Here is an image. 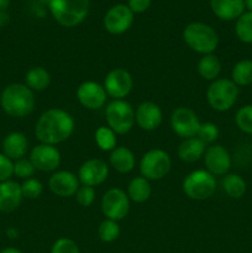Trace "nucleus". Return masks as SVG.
<instances>
[{
  "label": "nucleus",
  "instance_id": "1",
  "mask_svg": "<svg viewBox=\"0 0 252 253\" xmlns=\"http://www.w3.org/2000/svg\"><path fill=\"white\" fill-rule=\"evenodd\" d=\"M76 121L67 110L51 108L43 111L35 124V136L40 143L57 146L74 132Z\"/></svg>",
  "mask_w": 252,
  "mask_h": 253
},
{
  "label": "nucleus",
  "instance_id": "2",
  "mask_svg": "<svg viewBox=\"0 0 252 253\" xmlns=\"http://www.w3.org/2000/svg\"><path fill=\"white\" fill-rule=\"evenodd\" d=\"M35 93L22 83H11L2 89L0 94V106L6 115L22 119L35 110Z\"/></svg>",
  "mask_w": 252,
  "mask_h": 253
},
{
  "label": "nucleus",
  "instance_id": "3",
  "mask_svg": "<svg viewBox=\"0 0 252 253\" xmlns=\"http://www.w3.org/2000/svg\"><path fill=\"white\" fill-rule=\"evenodd\" d=\"M182 36L185 44L202 56L214 53L219 46V35L214 27L205 22H190L184 27Z\"/></svg>",
  "mask_w": 252,
  "mask_h": 253
},
{
  "label": "nucleus",
  "instance_id": "4",
  "mask_svg": "<svg viewBox=\"0 0 252 253\" xmlns=\"http://www.w3.org/2000/svg\"><path fill=\"white\" fill-rule=\"evenodd\" d=\"M89 0H49L48 9L53 19L63 27H76L88 16Z\"/></svg>",
  "mask_w": 252,
  "mask_h": 253
},
{
  "label": "nucleus",
  "instance_id": "5",
  "mask_svg": "<svg viewBox=\"0 0 252 253\" xmlns=\"http://www.w3.org/2000/svg\"><path fill=\"white\" fill-rule=\"evenodd\" d=\"M240 94V88L227 78H217L210 82L207 89V100L210 108L215 111L230 110L237 101Z\"/></svg>",
  "mask_w": 252,
  "mask_h": 253
},
{
  "label": "nucleus",
  "instance_id": "6",
  "mask_svg": "<svg viewBox=\"0 0 252 253\" xmlns=\"http://www.w3.org/2000/svg\"><path fill=\"white\" fill-rule=\"evenodd\" d=\"M216 178L207 169H195L184 177L182 189L189 199L202 200L209 199L216 192Z\"/></svg>",
  "mask_w": 252,
  "mask_h": 253
},
{
  "label": "nucleus",
  "instance_id": "7",
  "mask_svg": "<svg viewBox=\"0 0 252 253\" xmlns=\"http://www.w3.org/2000/svg\"><path fill=\"white\" fill-rule=\"evenodd\" d=\"M106 126L116 135H125L135 126V109L125 99L113 100L105 108Z\"/></svg>",
  "mask_w": 252,
  "mask_h": 253
},
{
  "label": "nucleus",
  "instance_id": "8",
  "mask_svg": "<svg viewBox=\"0 0 252 253\" xmlns=\"http://www.w3.org/2000/svg\"><path fill=\"white\" fill-rule=\"evenodd\" d=\"M170 167H172L170 156L161 148L148 150L147 152L143 153L138 163L141 175L150 182L163 179L169 173Z\"/></svg>",
  "mask_w": 252,
  "mask_h": 253
},
{
  "label": "nucleus",
  "instance_id": "9",
  "mask_svg": "<svg viewBox=\"0 0 252 253\" xmlns=\"http://www.w3.org/2000/svg\"><path fill=\"white\" fill-rule=\"evenodd\" d=\"M130 204L131 200L126 190L121 188H111L106 190L101 198V212L105 219L120 221L127 216L130 211Z\"/></svg>",
  "mask_w": 252,
  "mask_h": 253
},
{
  "label": "nucleus",
  "instance_id": "10",
  "mask_svg": "<svg viewBox=\"0 0 252 253\" xmlns=\"http://www.w3.org/2000/svg\"><path fill=\"white\" fill-rule=\"evenodd\" d=\"M199 118L193 109L187 106H179L174 109L170 115V127L173 132L182 140L195 137L200 126Z\"/></svg>",
  "mask_w": 252,
  "mask_h": 253
},
{
  "label": "nucleus",
  "instance_id": "11",
  "mask_svg": "<svg viewBox=\"0 0 252 253\" xmlns=\"http://www.w3.org/2000/svg\"><path fill=\"white\" fill-rule=\"evenodd\" d=\"M103 86L108 96L114 100L125 99L132 90V76L125 68H114L105 76Z\"/></svg>",
  "mask_w": 252,
  "mask_h": 253
},
{
  "label": "nucleus",
  "instance_id": "12",
  "mask_svg": "<svg viewBox=\"0 0 252 253\" xmlns=\"http://www.w3.org/2000/svg\"><path fill=\"white\" fill-rule=\"evenodd\" d=\"M135 14L125 4H116L111 6L104 15V29L111 35H123L131 29Z\"/></svg>",
  "mask_w": 252,
  "mask_h": 253
},
{
  "label": "nucleus",
  "instance_id": "13",
  "mask_svg": "<svg viewBox=\"0 0 252 253\" xmlns=\"http://www.w3.org/2000/svg\"><path fill=\"white\" fill-rule=\"evenodd\" d=\"M29 160L36 170L41 172H56L61 165L62 156L56 146L39 143L30 151Z\"/></svg>",
  "mask_w": 252,
  "mask_h": 253
},
{
  "label": "nucleus",
  "instance_id": "14",
  "mask_svg": "<svg viewBox=\"0 0 252 253\" xmlns=\"http://www.w3.org/2000/svg\"><path fill=\"white\" fill-rule=\"evenodd\" d=\"M76 94L79 104L88 110H99L105 105L108 99L103 84L94 81H85L79 84Z\"/></svg>",
  "mask_w": 252,
  "mask_h": 253
},
{
  "label": "nucleus",
  "instance_id": "15",
  "mask_svg": "<svg viewBox=\"0 0 252 253\" xmlns=\"http://www.w3.org/2000/svg\"><path fill=\"white\" fill-rule=\"evenodd\" d=\"M203 160H204L205 169L211 173L214 177L227 174L232 166L230 152L224 146L217 145V143L207 147Z\"/></svg>",
  "mask_w": 252,
  "mask_h": 253
},
{
  "label": "nucleus",
  "instance_id": "16",
  "mask_svg": "<svg viewBox=\"0 0 252 253\" xmlns=\"http://www.w3.org/2000/svg\"><path fill=\"white\" fill-rule=\"evenodd\" d=\"M77 175L81 185L95 188L108 179L109 165L100 158H90L82 163Z\"/></svg>",
  "mask_w": 252,
  "mask_h": 253
},
{
  "label": "nucleus",
  "instance_id": "17",
  "mask_svg": "<svg viewBox=\"0 0 252 253\" xmlns=\"http://www.w3.org/2000/svg\"><path fill=\"white\" fill-rule=\"evenodd\" d=\"M81 187L78 175L71 170H56L48 179V188L54 195L61 198L74 197Z\"/></svg>",
  "mask_w": 252,
  "mask_h": 253
},
{
  "label": "nucleus",
  "instance_id": "18",
  "mask_svg": "<svg viewBox=\"0 0 252 253\" xmlns=\"http://www.w3.org/2000/svg\"><path fill=\"white\" fill-rule=\"evenodd\" d=\"M136 125L143 131L157 130L163 121V113L160 105L153 101H143L135 110Z\"/></svg>",
  "mask_w": 252,
  "mask_h": 253
},
{
  "label": "nucleus",
  "instance_id": "19",
  "mask_svg": "<svg viewBox=\"0 0 252 253\" xmlns=\"http://www.w3.org/2000/svg\"><path fill=\"white\" fill-rule=\"evenodd\" d=\"M22 192L21 184L16 180H5L0 183V211L11 212L21 204Z\"/></svg>",
  "mask_w": 252,
  "mask_h": 253
},
{
  "label": "nucleus",
  "instance_id": "20",
  "mask_svg": "<svg viewBox=\"0 0 252 253\" xmlns=\"http://www.w3.org/2000/svg\"><path fill=\"white\" fill-rule=\"evenodd\" d=\"M1 152L11 161L25 158L29 151V140L26 135L20 131H12L4 137L1 143Z\"/></svg>",
  "mask_w": 252,
  "mask_h": 253
},
{
  "label": "nucleus",
  "instance_id": "21",
  "mask_svg": "<svg viewBox=\"0 0 252 253\" xmlns=\"http://www.w3.org/2000/svg\"><path fill=\"white\" fill-rule=\"evenodd\" d=\"M210 7L215 16L222 21L237 20L245 12L244 0H210Z\"/></svg>",
  "mask_w": 252,
  "mask_h": 253
},
{
  "label": "nucleus",
  "instance_id": "22",
  "mask_svg": "<svg viewBox=\"0 0 252 253\" xmlns=\"http://www.w3.org/2000/svg\"><path fill=\"white\" fill-rule=\"evenodd\" d=\"M109 165L121 174L132 172L136 166V157L132 151L125 146H116L109 156Z\"/></svg>",
  "mask_w": 252,
  "mask_h": 253
},
{
  "label": "nucleus",
  "instance_id": "23",
  "mask_svg": "<svg viewBox=\"0 0 252 253\" xmlns=\"http://www.w3.org/2000/svg\"><path fill=\"white\" fill-rule=\"evenodd\" d=\"M205 150H207V146L195 136V137L182 140V142L178 146L177 155L182 162L194 163L204 157Z\"/></svg>",
  "mask_w": 252,
  "mask_h": 253
},
{
  "label": "nucleus",
  "instance_id": "24",
  "mask_svg": "<svg viewBox=\"0 0 252 253\" xmlns=\"http://www.w3.org/2000/svg\"><path fill=\"white\" fill-rule=\"evenodd\" d=\"M126 193H127L131 202L136 203V204L146 203L151 198V194H152L151 182L148 179H146L145 177H142V175L133 177L128 182Z\"/></svg>",
  "mask_w": 252,
  "mask_h": 253
},
{
  "label": "nucleus",
  "instance_id": "25",
  "mask_svg": "<svg viewBox=\"0 0 252 253\" xmlns=\"http://www.w3.org/2000/svg\"><path fill=\"white\" fill-rule=\"evenodd\" d=\"M25 84L34 93L35 91H43L51 84V74L44 67H32L25 74Z\"/></svg>",
  "mask_w": 252,
  "mask_h": 253
},
{
  "label": "nucleus",
  "instance_id": "26",
  "mask_svg": "<svg viewBox=\"0 0 252 253\" xmlns=\"http://www.w3.org/2000/svg\"><path fill=\"white\" fill-rule=\"evenodd\" d=\"M197 69L199 76L204 81L212 82L219 78V74L221 72V62L216 54H204L198 62Z\"/></svg>",
  "mask_w": 252,
  "mask_h": 253
},
{
  "label": "nucleus",
  "instance_id": "27",
  "mask_svg": "<svg viewBox=\"0 0 252 253\" xmlns=\"http://www.w3.org/2000/svg\"><path fill=\"white\" fill-rule=\"evenodd\" d=\"M224 192L232 199H240L247 192V183L244 178L236 173H227L221 180Z\"/></svg>",
  "mask_w": 252,
  "mask_h": 253
},
{
  "label": "nucleus",
  "instance_id": "28",
  "mask_svg": "<svg viewBox=\"0 0 252 253\" xmlns=\"http://www.w3.org/2000/svg\"><path fill=\"white\" fill-rule=\"evenodd\" d=\"M231 81L237 86H246L252 84V61L251 59H241L231 71Z\"/></svg>",
  "mask_w": 252,
  "mask_h": 253
},
{
  "label": "nucleus",
  "instance_id": "29",
  "mask_svg": "<svg viewBox=\"0 0 252 253\" xmlns=\"http://www.w3.org/2000/svg\"><path fill=\"white\" fill-rule=\"evenodd\" d=\"M116 133L109 126H99L94 133V140L99 150L103 152H111L118 146Z\"/></svg>",
  "mask_w": 252,
  "mask_h": 253
},
{
  "label": "nucleus",
  "instance_id": "30",
  "mask_svg": "<svg viewBox=\"0 0 252 253\" xmlns=\"http://www.w3.org/2000/svg\"><path fill=\"white\" fill-rule=\"evenodd\" d=\"M235 34L244 43H252V11H245L236 20Z\"/></svg>",
  "mask_w": 252,
  "mask_h": 253
},
{
  "label": "nucleus",
  "instance_id": "31",
  "mask_svg": "<svg viewBox=\"0 0 252 253\" xmlns=\"http://www.w3.org/2000/svg\"><path fill=\"white\" fill-rule=\"evenodd\" d=\"M120 225H119V221H115V220L104 219L98 227L99 239L105 244H111V242L116 241L120 236Z\"/></svg>",
  "mask_w": 252,
  "mask_h": 253
},
{
  "label": "nucleus",
  "instance_id": "32",
  "mask_svg": "<svg viewBox=\"0 0 252 253\" xmlns=\"http://www.w3.org/2000/svg\"><path fill=\"white\" fill-rule=\"evenodd\" d=\"M220 136V130L217 127L216 124L210 123V121H207V123H202L199 126V130H198L197 137L204 143L205 146H211L216 142V140Z\"/></svg>",
  "mask_w": 252,
  "mask_h": 253
},
{
  "label": "nucleus",
  "instance_id": "33",
  "mask_svg": "<svg viewBox=\"0 0 252 253\" xmlns=\"http://www.w3.org/2000/svg\"><path fill=\"white\" fill-rule=\"evenodd\" d=\"M235 124L242 132L252 135V104L244 105L236 111Z\"/></svg>",
  "mask_w": 252,
  "mask_h": 253
},
{
  "label": "nucleus",
  "instance_id": "34",
  "mask_svg": "<svg viewBox=\"0 0 252 253\" xmlns=\"http://www.w3.org/2000/svg\"><path fill=\"white\" fill-rule=\"evenodd\" d=\"M21 192L25 199H39L43 193V184L37 178L31 177L21 183Z\"/></svg>",
  "mask_w": 252,
  "mask_h": 253
},
{
  "label": "nucleus",
  "instance_id": "35",
  "mask_svg": "<svg viewBox=\"0 0 252 253\" xmlns=\"http://www.w3.org/2000/svg\"><path fill=\"white\" fill-rule=\"evenodd\" d=\"M35 172H36V168L34 167L29 158H21L14 162V175L20 179H29L34 177Z\"/></svg>",
  "mask_w": 252,
  "mask_h": 253
},
{
  "label": "nucleus",
  "instance_id": "36",
  "mask_svg": "<svg viewBox=\"0 0 252 253\" xmlns=\"http://www.w3.org/2000/svg\"><path fill=\"white\" fill-rule=\"evenodd\" d=\"M51 253H81L79 246L76 241L68 237H59L53 242Z\"/></svg>",
  "mask_w": 252,
  "mask_h": 253
},
{
  "label": "nucleus",
  "instance_id": "37",
  "mask_svg": "<svg viewBox=\"0 0 252 253\" xmlns=\"http://www.w3.org/2000/svg\"><path fill=\"white\" fill-rule=\"evenodd\" d=\"M77 203L83 208H89L95 202V188L88 187V185H81L77 190L76 195Z\"/></svg>",
  "mask_w": 252,
  "mask_h": 253
},
{
  "label": "nucleus",
  "instance_id": "38",
  "mask_svg": "<svg viewBox=\"0 0 252 253\" xmlns=\"http://www.w3.org/2000/svg\"><path fill=\"white\" fill-rule=\"evenodd\" d=\"M14 175V161L0 152V183L11 179Z\"/></svg>",
  "mask_w": 252,
  "mask_h": 253
},
{
  "label": "nucleus",
  "instance_id": "39",
  "mask_svg": "<svg viewBox=\"0 0 252 253\" xmlns=\"http://www.w3.org/2000/svg\"><path fill=\"white\" fill-rule=\"evenodd\" d=\"M151 4H152V0H128L127 6L133 14H142L146 10L150 9Z\"/></svg>",
  "mask_w": 252,
  "mask_h": 253
},
{
  "label": "nucleus",
  "instance_id": "40",
  "mask_svg": "<svg viewBox=\"0 0 252 253\" xmlns=\"http://www.w3.org/2000/svg\"><path fill=\"white\" fill-rule=\"evenodd\" d=\"M9 5L10 0H0V14H1V12H6Z\"/></svg>",
  "mask_w": 252,
  "mask_h": 253
},
{
  "label": "nucleus",
  "instance_id": "41",
  "mask_svg": "<svg viewBox=\"0 0 252 253\" xmlns=\"http://www.w3.org/2000/svg\"><path fill=\"white\" fill-rule=\"evenodd\" d=\"M0 253H24V252L20 251V250L16 249V247H6V249L1 250Z\"/></svg>",
  "mask_w": 252,
  "mask_h": 253
},
{
  "label": "nucleus",
  "instance_id": "42",
  "mask_svg": "<svg viewBox=\"0 0 252 253\" xmlns=\"http://www.w3.org/2000/svg\"><path fill=\"white\" fill-rule=\"evenodd\" d=\"M245 2V9H247V11H252V0H244Z\"/></svg>",
  "mask_w": 252,
  "mask_h": 253
},
{
  "label": "nucleus",
  "instance_id": "43",
  "mask_svg": "<svg viewBox=\"0 0 252 253\" xmlns=\"http://www.w3.org/2000/svg\"><path fill=\"white\" fill-rule=\"evenodd\" d=\"M41 5H48L49 4V0H37Z\"/></svg>",
  "mask_w": 252,
  "mask_h": 253
}]
</instances>
